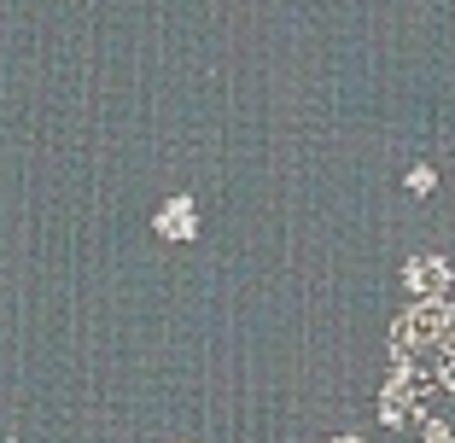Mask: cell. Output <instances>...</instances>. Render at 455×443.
I'll return each mask as SVG.
<instances>
[{
  "label": "cell",
  "mask_w": 455,
  "mask_h": 443,
  "mask_svg": "<svg viewBox=\"0 0 455 443\" xmlns=\"http://www.w3.org/2000/svg\"><path fill=\"white\" fill-rule=\"evenodd\" d=\"M450 333H455V304L450 297H427V304H415L409 315H397V327H391V362L443 344Z\"/></svg>",
  "instance_id": "6da1fadb"
},
{
  "label": "cell",
  "mask_w": 455,
  "mask_h": 443,
  "mask_svg": "<svg viewBox=\"0 0 455 443\" xmlns=\"http://www.w3.org/2000/svg\"><path fill=\"white\" fill-rule=\"evenodd\" d=\"M450 281L455 269L443 263V257H409V269H403V286L427 304V297H450Z\"/></svg>",
  "instance_id": "7a4b0ae2"
},
{
  "label": "cell",
  "mask_w": 455,
  "mask_h": 443,
  "mask_svg": "<svg viewBox=\"0 0 455 443\" xmlns=\"http://www.w3.org/2000/svg\"><path fill=\"white\" fill-rule=\"evenodd\" d=\"M193 228H199L193 222V199H170L158 210V233H170V240H193Z\"/></svg>",
  "instance_id": "3957f363"
},
{
  "label": "cell",
  "mask_w": 455,
  "mask_h": 443,
  "mask_svg": "<svg viewBox=\"0 0 455 443\" xmlns=\"http://www.w3.org/2000/svg\"><path fill=\"white\" fill-rule=\"evenodd\" d=\"M432 181H438V175H432L427 163H415V170H409V193H432Z\"/></svg>",
  "instance_id": "277c9868"
},
{
  "label": "cell",
  "mask_w": 455,
  "mask_h": 443,
  "mask_svg": "<svg viewBox=\"0 0 455 443\" xmlns=\"http://www.w3.org/2000/svg\"><path fill=\"white\" fill-rule=\"evenodd\" d=\"M420 443H455V438H450V426H443V420H427V438H420Z\"/></svg>",
  "instance_id": "5b68a950"
},
{
  "label": "cell",
  "mask_w": 455,
  "mask_h": 443,
  "mask_svg": "<svg viewBox=\"0 0 455 443\" xmlns=\"http://www.w3.org/2000/svg\"><path fill=\"white\" fill-rule=\"evenodd\" d=\"M327 443H362V438H327Z\"/></svg>",
  "instance_id": "8992f818"
}]
</instances>
